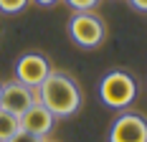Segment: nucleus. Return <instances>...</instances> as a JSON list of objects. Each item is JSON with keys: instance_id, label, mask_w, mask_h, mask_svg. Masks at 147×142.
<instances>
[{"instance_id": "obj_1", "label": "nucleus", "mask_w": 147, "mask_h": 142, "mask_svg": "<svg viewBox=\"0 0 147 142\" xmlns=\"http://www.w3.org/2000/svg\"><path fill=\"white\" fill-rule=\"evenodd\" d=\"M36 97L56 119L74 117L81 107V89L63 71H51L43 79V84L36 89Z\"/></svg>"}, {"instance_id": "obj_2", "label": "nucleus", "mask_w": 147, "mask_h": 142, "mask_svg": "<svg viewBox=\"0 0 147 142\" xmlns=\"http://www.w3.org/2000/svg\"><path fill=\"white\" fill-rule=\"evenodd\" d=\"M99 97H102V101L107 107L124 109L137 97V81L127 71H109V74H104V79L99 81Z\"/></svg>"}, {"instance_id": "obj_3", "label": "nucleus", "mask_w": 147, "mask_h": 142, "mask_svg": "<svg viewBox=\"0 0 147 142\" xmlns=\"http://www.w3.org/2000/svg\"><path fill=\"white\" fill-rule=\"evenodd\" d=\"M69 38L79 48H96L107 38V26H104L102 18L94 15L91 10L74 13L71 20H69Z\"/></svg>"}, {"instance_id": "obj_4", "label": "nucleus", "mask_w": 147, "mask_h": 142, "mask_svg": "<svg viewBox=\"0 0 147 142\" xmlns=\"http://www.w3.org/2000/svg\"><path fill=\"white\" fill-rule=\"evenodd\" d=\"M48 74H51V66H48V58L43 53L30 51L15 61V81L30 86V89H38Z\"/></svg>"}, {"instance_id": "obj_5", "label": "nucleus", "mask_w": 147, "mask_h": 142, "mask_svg": "<svg viewBox=\"0 0 147 142\" xmlns=\"http://www.w3.org/2000/svg\"><path fill=\"white\" fill-rule=\"evenodd\" d=\"M109 142H147V119L134 112L119 114L109 127Z\"/></svg>"}, {"instance_id": "obj_6", "label": "nucleus", "mask_w": 147, "mask_h": 142, "mask_svg": "<svg viewBox=\"0 0 147 142\" xmlns=\"http://www.w3.org/2000/svg\"><path fill=\"white\" fill-rule=\"evenodd\" d=\"M33 101H38L36 89L20 84V81H8V84H0V107H3V109H8V112H13V114H18V117H20V114L26 112Z\"/></svg>"}, {"instance_id": "obj_7", "label": "nucleus", "mask_w": 147, "mask_h": 142, "mask_svg": "<svg viewBox=\"0 0 147 142\" xmlns=\"http://www.w3.org/2000/svg\"><path fill=\"white\" fill-rule=\"evenodd\" d=\"M56 124V117L46 109L41 101H33L26 112L20 114V129H26L36 137H46Z\"/></svg>"}, {"instance_id": "obj_8", "label": "nucleus", "mask_w": 147, "mask_h": 142, "mask_svg": "<svg viewBox=\"0 0 147 142\" xmlns=\"http://www.w3.org/2000/svg\"><path fill=\"white\" fill-rule=\"evenodd\" d=\"M18 129H20V117L0 107V142L10 140Z\"/></svg>"}, {"instance_id": "obj_9", "label": "nucleus", "mask_w": 147, "mask_h": 142, "mask_svg": "<svg viewBox=\"0 0 147 142\" xmlns=\"http://www.w3.org/2000/svg\"><path fill=\"white\" fill-rule=\"evenodd\" d=\"M26 5H28V0H0V13L15 15L20 10H26Z\"/></svg>"}, {"instance_id": "obj_10", "label": "nucleus", "mask_w": 147, "mask_h": 142, "mask_svg": "<svg viewBox=\"0 0 147 142\" xmlns=\"http://www.w3.org/2000/svg\"><path fill=\"white\" fill-rule=\"evenodd\" d=\"M5 142H46L43 137H36V135H30V132H26V129H18L10 140H5Z\"/></svg>"}, {"instance_id": "obj_11", "label": "nucleus", "mask_w": 147, "mask_h": 142, "mask_svg": "<svg viewBox=\"0 0 147 142\" xmlns=\"http://www.w3.org/2000/svg\"><path fill=\"white\" fill-rule=\"evenodd\" d=\"M66 3L71 5L76 13H84V10H91V8H94L99 0H66Z\"/></svg>"}, {"instance_id": "obj_12", "label": "nucleus", "mask_w": 147, "mask_h": 142, "mask_svg": "<svg viewBox=\"0 0 147 142\" xmlns=\"http://www.w3.org/2000/svg\"><path fill=\"white\" fill-rule=\"evenodd\" d=\"M129 5L140 13H147V0H129Z\"/></svg>"}, {"instance_id": "obj_13", "label": "nucleus", "mask_w": 147, "mask_h": 142, "mask_svg": "<svg viewBox=\"0 0 147 142\" xmlns=\"http://www.w3.org/2000/svg\"><path fill=\"white\" fill-rule=\"evenodd\" d=\"M33 3H38L41 8H51V5H56L59 0H33Z\"/></svg>"}]
</instances>
